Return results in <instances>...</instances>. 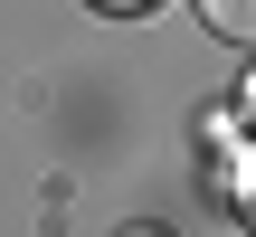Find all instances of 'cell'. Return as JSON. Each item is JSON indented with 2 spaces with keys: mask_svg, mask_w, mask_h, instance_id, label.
<instances>
[{
  "mask_svg": "<svg viewBox=\"0 0 256 237\" xmlns=\"http://www.w3.org/2000/svg\"><path fill=\"white\" fill-rule=\"evenodd\" d=\"M124 237H162V228H124Z\"/></svg>",
  "mask_w": 256,
  "mask_h": 237,
  "instance_id": "5",
  "label": "cell"
},
{
  "mask_svg": "<svg viewBox=\"0 0 256 237\" xmlns=\"http://www.w3.org/2000/svg\"><path fill=\"white\" fill-rule=\"evenodd\" d=\"M247 124H256V76H247Z\"/></svg>",
  "mask_w": 256,
  "mask_h": 237,
  "instance_id": "4",
  "label": "cell"
},
{
  "mask_svg": "<svg viewBox=\"0 0 256 237\" xmlns=\"http://www.w3.org/2000/svg\"><path fill=\"white\" fill-rule=\"evenodd\" d=\"M218 200H228V218L256 237V142H247V152H228V171H218Z\"/></svg>",
  "mask_w": 256,
  "mask_h": 237,
  "instance_id": "1",
  "label": "cell"
},
{
  "mask_svg": "<svg viewBox=\"0 0 256 237\" xmlns=\"http://www.w3.org/2000/svg\"><path fill=\"white\" fill-rule=\"evenodd\" d=\"M95 10H114V19H142V10H152V0H95Z\"/></svg>",
  "mask_w": 256,
  "mask_h": 237,
  "instance_id": "3",
  "label": "cell"
},
{
  "mask_svg": "<svg viewBox=\"0 0 256 237\" xmlns=\"http://www.w3.org/2000/svg\"><path fill=\"white\" fill-rule=\"evenodd\" d=\"M200 19H209L228 48H256V0H200Z\"/></svg>",
  "mask_w": 256,
  "mask_h": 237,
  "instance_id": "2",
  "label": "cell"
}]
</instances>
